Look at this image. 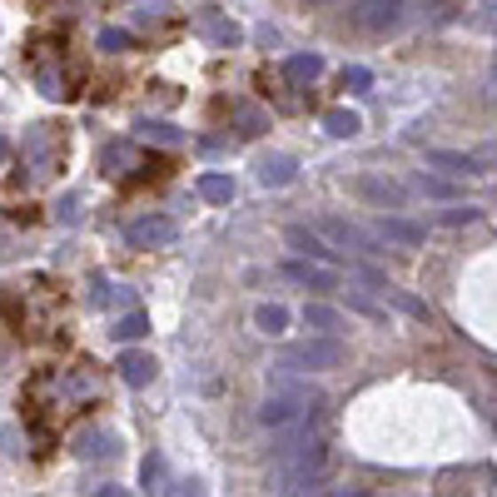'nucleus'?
<instances>
[{
	"label": "nucleus",
	"mask_w": 497,
	"mask_h": 497,
	"mask_svg": "<svg viewBox=\"0 0 497 497\" xmlns=\"http://www.w3.org/2000/svg\"><path fill=\"white\" fill-rule=\"evenodd\" d=\"M323 408V393L309 383V378H298V373L279 368L273 363L269 373V393H264L259 403V422L269 428V433H284V428H294V422H304L309 413Z\"/></svg>",
	"instance_id": "nucleus-1"
},
{
	"label": "nucleus",
	"mask_w": 497,
	"mask_h": 497,
	"mask_svg": "<svg viewBox=\"0 0 497 497\" xmlns=\"http://www.w3.org/2000/svg\"><path fill=\"white\" fill-rule=\"evenodd\" d=\"M348 348L343 338H328V334H313V338H298V343H288L284 353H279V368L288 373H328V368H343Z\"/></svg>",
	"instance_id": "nucleus-2"
},
{
	"label": "nucleus",
	"mask_w": 497,
	"mask_h": 497,
	"mask_svg": "<svg viewBox=\"0 0 497 497\" xmlns=\"http://www.w3.org/2000/svg\"><path fill=\"white\" fill-rule=\"evenodd\" d=\"M323 239L334 248H353V254H383V244L363 229V224H353V219H343V214H319V224H313Z\"/></svg>",
	"instance_id": "nucleus-3"
},
{
	"label": "nucleus",
	"mask_w": 497,
	"mask_h": 497,
	"mask_svg": "<svg viewBox=\"0 0 497 497\" xmlns=\"http://www.w3.org/2000/svg\"><path fill=\"white\" fill-rule=\"evenodd\" d=\"M368 234L378 239L383 248H418L422 239H428V224L403 219V214H378V219L368 224Z\"/></svg>",
	"instance_id": "nucleus-4"
},
{
	"label": "nucleus",
	"mask_w": 497,
	"mask_h": 497,
	"mask_svg": "<svg viewBox=\"0 0 497 497\" xmlns=\"http://www.w3.org/2000/svg\"><path fill=\"white\" fill-rule=\"evenodd\" d=\"M124 239H130V248H164L179 239V224L170 214H139V219H130Z\"/></svg>",
	"instance_id": "nucleus-5"
},
{
	"label": "nucleus",
	"mask_w": 497,
	"mask_h": 497,
	"mask_svg": "<svg viewBox=\"0 0 497 497\" xmlns=\"http://www.w3.org/2000/svg\"><path fill=\"white\" fill-rule=\"evenodd\" d=\"M403 11H408V0H359L353 5V25L368 30V36H388L403 20Z\"/></svg>",
	"instance_id": "nucleus-6"
},
{
	"label": "nucleus",
	"mask_w": 497,
	"mask_h": 497,
	"mask_svg": "<svg viewBox=\"0 0 497 497\" xmlns=\"http://www.w3.org/2000/svg\"><path fill=\"white\" fill-rule=\"evenodd\" d=\"M279 273H284L288 284H298V288H338V273L328 269V264H319V259H284L279 264Z\"/></svg>",
	"instance_id": "nucleus-7"
},
{
	"label": "nucleus",
	"mask_w": 497,
	"mask_h": 497,
	"mask_svg": "<svg viewBox=\"0 0 497 497\" xmlns=\"http://www.w3.org/2000/svg\"><path fill=\"white\" fill-rule=\"evenodd\" d=\"M428 170L447 174V179H472V174H483V160L472 149H428Z\"/></svg>",
	"instance_id": "nucleus-8"
},
{
	"label": "nucleus",
	"mask_w": 497,
	"mask_h": 497,
	"mask_svg": "<svg viewBox=\"0 0 497 497\" xmlns=\"http://www.w3.org/2000/svg\"><path fill=\"white\" fill-rule=\"evenodd\" d=\"M353 189H359L368 204H378V209H403V199H408V189L398 185V179H383V174H359Z\"/></svg>",
	"instance_id": "nucleus-9"
},
{
	"label": "nucleus",
	"mask_w": 497,
	"mask_h": 497,
	"mask_svg": "<svg viewBox=\"0 0 497 497\" xmlns=\"http://www.w3.org/2000/svg\"><path fill=\"white\" fill-rule=\"evenodd\" d=\"M284 239H288V248H294L298 259H319V264H328V259L338 254V248L328 244V239H323L319 229H309V224H288Z\"/></svg>",
	"instance_id": "nucleus-10"
},
{
	"label": "nucleus",
	"mask_w": 497,
	"mask_h": 497,
	"mask_svg": "<svg viewBox=\"0 0 497 497\" xmlns=\"http://www.w3.org/2000/svg\"><path fill=\"white\" fill-rule=\"evenodd\" d=\"M254 179H259L264 189H288L298 179V164L288 160V154H264V160L254 164Z\"/></svg>",
	"instance_id": "nucleus-11"
},
{
	"label": "nucleus",
	"mask_w": 497,
	"mask_h": 497,
	"mask_svg": "<svg viewBox=\"0 0 497 497\" xmlns=\"http://www.w3.org/2000/svg\"><path fill=\"white\" fill-rule=\"evenodd\" d=\"M114 368H120V378L130 388H145V383H154V368H160V363L149 359V353H139V348H130V353H120Z\"/></svg>",
	"instance_id": "nucleus-12"
},
{
	"label": "nucleus",
	"mask_w": 497,
	"mask_h": 497,
	"mask_svg": "<svg viewBox=\"0 0 497 497\" xmlns=\"http://www.w3.org/2000/svg\"><path fill=\"white\" fill-rule=\"evenodd\" d=\"M319 75H323V55H313V50H309V55H288V60H284V80H288V85H313Z\"/></svg>",
	"instance_id": "nucleus-13"
},
{
	"label": "nucleus",
	"mask_w": 497,
	"mask_h": 497,
	"mask_svg": "<svg viewBox=\"0 0 497 497\" xmlns=\"http://www.w3.org/2000/svg\"><path fill=\"white\" fill-rule=\"evenodd\" d=\"M304 323H309L313 334L338 338V328H343V313H338L334 304H304Z\"/></svg>",
	"instance_id": "nucleus-14"
},
{
	"label": "nucleus",
	"mask_w": 497,
	"mask_h": 497,
	"mask_svg": "<svg viewBox=\"0 0 497 497\" xmlns=\"http://www.w3.org/2000/svg\"><path fill=\"white\" fill-rule=\"evenodd\" d=\"M75 453H80V458H114V453H120V438L114 433H80L75 438Z\"/></svg>",
	"instance_id": "nucleus-15"
},
{
	"label": "nucleus",
	"mask_w": 497,
	"mask_h": 497,
	"mask_svg": "<svg viewBox=\"0 0 497 497\" xmlns=\"http://www.w3.org/2000/svg\"><path fill=\"white\" fill-rule=\"evenodd\" d=\"M254 328H259L264 338H279L288 328V309L284 304H259V309H254Z\"/></svg>",
	"instance_id": "nucleus-16"
},
{
	"label": "nucleus",
	"mask_w": 497,
	"mask_h": 497,
	"mask_svg": "<svg viewBox=\"0 0 497 497\" xmlns=\"http://www.w3.org/2000/svg\"><path fill=\"white\" fill-rule=\"evenodd\" d=\"M323 130H328L334 139H353L363 130V114L359 110H328L323 114Z\"/></svg>",
	"instance_id": "nucleus-17"
},
{
	"label": "nucleus",
	"mask_w": 497,
	"mask_h": 497,
	"mask_svg": "<svg viewBox=\"0 0 497 497\" xmlns=\"http://www.w3.org/2000/svg\"><path fill=\"white\" fill-rule=\"evenodd\" d=\"M199 199H209V204H229L234 199V179L229 174H199Z\"/></svg>",
	"instance_id": "nucleus-18"
},
{
	"label": "nucleus",
	"mask_w": 497,
	"mask_h": 497,
	"mask_svg": "<svg viewBox=\"0 0 497 497\" xmlns=\"http://www.w3.org/2000/svg\"><path fill=\"white\" fill-rule=\"evenodd\" d=\"M204 36H209L214 45H239L244 30H239L234 20H224V15H204Z\"/></svg>",
	"instance_id": "nucleus-19"
},
{
	"label": "nucleus",
	"mask_w": 497,
	"mask_h": 497,
	"mask_svg": "<svg viewBox=\"0 0 497 497\" xmlns=\"http://www.w3.org/2000/svg\"><path fill=\"white\" fill-rule=\"evenodd\" d=\"M378 294H383L388 304H393V309H403V313H408V319H433V309H428L422 298L403 294V288H393V284H388V288H378Z\"/></svg>",
	"instance_id": "nucleus-20"
},
{
	"label": "nucleus",
	"mask_w": 497,
	"mask_h": 497,
	"mask_svg": "<svg viewBox=\"0 0 497 497\" xmlns=\"http://www.w3.org/2000/svg\"><path fill=\"white\" fill-rule=\"evenodd\" d=\"M110 334L120 338V343H135V338H145V334H149V313L130 309V313H124V319H120V323H114V328H110Z\"/></svg>",
	"instance_id": "nucleus-21"
},
{
	"label": "nucleus",
	"mask_w": 497,
	"mask_h": 497,
	"mask_svg": "<svg viewBox=\"0 0 497 497\" xmlns=\"http://www.w3.org/2000/svg\"><path fill=\"white\" fill-rule=\"evenodd\" d=\"M234 124H239V135H244V139H254V135L269 130V114L254 110V105H234Z\"/></svg>",
	"instance_id": "nucleus-22"
},
{
	"label": "nucleus",
	"mask_w": 497,
	"mask_h": 497,
	"mask_svg": "<svg viewBox=\"0 0 497 497\" xmlns=\"http://www.w3.org/2000/svg\"><path fill=\"white\" fill-rule=\"evenodd\" d=\"M139 483H145V493L170 497V487H164V458H160V453H149V458H145V468H139Z\"/></svg>",
	"instance_id": "nucleus-23"
},
{
	"label": "nucleus",
	"mask_w": 497,
	"mask_h": 497,
	"mask_svg": "<svg viewBox=\"0 0 497 497\" xmlns=\"http://www.w3.org/2000/svg\"><path fill=\"white\" fill-rule=\"evenodd\" d=\"M139 135L154 139V145H185V130L170 124V120H145V124H139Z\"/></svg>",
	"instance_id": "nucleus-24"
},
{
	"label": "nucleus",
	"mask_w": 497,
	"mask_h": 497,
	"mask_svg": "<svg viewBox=\"0 0 497 497\" xmlns=\"http://www.w3.org/2000/svg\"><path fill=\"white\" fill-rule=\"evenodd\" d=\"M348 309L363 313V319H373V323H383V319H388V309H383V304H378L373 294H363V288H348Z\"/></svg>",
	"instance_id": "nucleus-25"
},
{
	"label": "nucleus",
	"mask_w": 497,
	"mask_h": 497,
	"mask_svg": "<svg viewBox=\"0 0 497 497\" xmlns=\"http://www.w3.org/2000/svg\"><path fill=\"white\" fill-rule=\"evenodd\" d=\"M483 219V209H472V204H453V209L438 214V224H447V229H462V224H477Z\"/></svg>",
	"instance_id": "nucleus-26"
},
{
	"label": "nucleus",
	"mask_w": 497,
	"mask_h": 497,
	"mask_svg": "<svg viewBox=\"0 0 497 497\" xmlns=\"http://www.w3.org/2000/svg\"><path fill=\"white\" fill-rule=\"evenodd\" d=\"M418 189H422V194H433V199H453V194H458V189L447 185L443 174H433V170H422V174H418Z\"/></svg>",
	"instance_id": "nucleus-27"
},
{
	"label": "nucleus",
	"mask_w": 497,
	"mask_h": 497,
	"mask_svg": "<svg viewBox=\"0 0 497 497\" xmlns=\"http://www.w3.org/2000/svg\"><path fill=\"white\" fill-rule=\"evenodd\" d=\"M124 164H135V149H130V145H110V149H105V174H124Z\"/></svg>",
	"instance_id": "nucleus-28"
},
{
	"label": "nucleus",
	"mask_w": 497,
	"mask_h": 497,
	"mask_svg": "<svg viewBox=\"0 0 497 497\" xmlns=\"http://www.w3.org/2000/svg\"><path fill=\"white\" fill-rule=\"evenodd\" d=\"M95 304L105 309V304H130V288L120 284H95Z\"/></svg>",
	"instance_id": "nucleus-29"
},
{
	"label": "nucleus",
	"mask_w": 497,
	"mask_h": 497,
	"mask_svg": "<svg viewBox=\"0 0 497 497\" xmlns=\"http://www.w3.org/2000/svg\"><path fill=\"white\" fill-rule=\"evenodd\" d=\"M343 85H348V90H368V85H373V75L363 70V65H348V70H343Z\"/></svg>",
	"instance_id": "nucleus-30"
},
{
	"label": "nucleus",
	"mask_w": 497,
	"mask_h": 497,
	"mask_svg": "<svg viewBox=\"0 0 497 497\" xmlns=\"http://www.w3.org/2000/svg\"><path fill=\"white\" fill-rule=\"evenodd\" d=\"M130 45V30H99V50H124Z\"/></svg>",
	"instance_id": "nucleus-31"
},
{
	"label": "nucleus",
	"mask_w": 497,
	"mask_h": 497,
	"mask_svg": "<svg viewBox=\"0 0 497 497\" xmlns=\"http://www.w3.org/2000/svg\"><path fill=\"white\" fill-rule=\"evenodd\" d=\"M477 160H483V164H497V139H493V145H483V154H477Z\"/></svg>",
	"instance_id": "nucleus-32"
},
{
	"label": "nucleus",
	"mask_w": 497,
	"mask_h": 497,
	"mask_svg": "<svg viewBox=\"0 0 497 497\" xmlns=\"http://www.w3.org/2000/svg\"><path fill=\"white\" fill-rule=\"evenodd\" d=\"M95 497H130V493H124V487H114V483H110V487H99Z\"/></svg>",
	"instance_id": "nucleus-33"
},
{
	"label": "nucleus",
	"mask_w": 497,
	"mask_h": 497,
	"mask_svg": "<svg viewBox=\"0 0 497 497\" xmlns=\"http://www.w3.org/2000/svg\"><path fill=\"white\" fill-rule=\"evenodd\" d=\"M179 497H204V493H199V483H179Z\"/></svg>",
	"instance_id": "nucleus-34"
},
{
	"label": "nucleus",
	"mask_w": 497,
	"mask_h": 497,
	"mask_svg": "<svg viewBox=\"0 0 497 497\" xmlns=\"http://www.w3.org/2000/svg\"><path fill=\"white\" fill-rule=\"evenodd\" d=\"M5 154H11V149H5V139H0V164H5Z\"/></svg>",
	"instance_id": "nucleus-35"
},
{
	"label": "nucleus",
	"mask_w": 497,
	"mask_h": 497,
	"mask_svg": "<svg viewBox=\"0 0 497 497\" xmlns=\"http://www.w3.org/2000/svg\"><path fill=\"white\" fill-rule=\"evenodd\" d=\"M309 5H334V0H309Z\"/></svg>",
	"instance_id": "nucleus-36"
},
{
	"label": "nucleus",
	"mask_w": 497,
	"mask_h": 497,
	"mask_svg": "<svg viewBox=\"0 0 497 497\" xmlns=\"http://www.w3.org/2000/svg\"><path fill=\"white\" fill-rule=\"evenodd\" d=\"M493 75H497V60H493Z\"/></svg>",
	"instance_id": "nucleus-37"
}]
</instances>
